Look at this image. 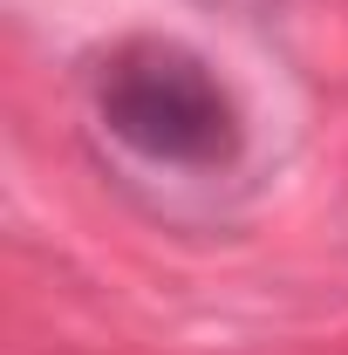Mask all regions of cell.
<instances>
[{
  "instance_id": "1",
  "label": "cell",
  "mask_w": 348,
  "mask_h": 355,
  "mask_svg": "<svg viewBox=\"0 0 348 355\" xmlns=\"http://www.w3.org/2000/svg\"><path fill=\"white\" fill-rule=\"evenodd\" d=\"M96 123L164 171H225L246 144V110L198 48L171 35H130L89 76Z\"/></svg>"
}]
</instances>
